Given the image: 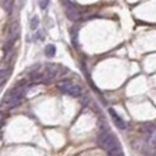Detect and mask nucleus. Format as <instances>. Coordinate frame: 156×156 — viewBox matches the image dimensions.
Returning <instances> with one entry per match:
<instances>
[{"mask_svg": "<svg viewBox=\"0 0 156 156\" xmlns=\"http://www.w3.org/2000/svg\"><path fill=\"white\" fill-rule=\"evenodd\" d=\"M149 143L151 144V146H156V129L151 133L150 135V139H149Z\"/></svg>", "mask_w": 156, "mask_h": 156, "instance_id": "nucleus-12", "label": "nucleus"}, {"mask_svg": "<svg viewBox=\"0 0 156 156\" xmlns=\"http://www.w3.org/2000/svg\"><path fill=\"white\" fill-rule=\"evenodd\" d=\"M49 5V0H39V6L41 9H46Z\"/></svg>", "mask_w": 156, "mask_h": 156, "instance_id": "nucleus-13", "label": "nucleus"}, {"mask_svg": "<svg viewBox=\"0 0 156 156\" xmlns=\"http://www.w3.org/2000/svg\"><path fill=\"white\" fill-rule=\"evenodd\" d=\"M98 144L106 150L109 156H123L121 144L116 136L110 132H103L98 136Z\"/></svg>", "mask_w": 156, "mask_h": 156, "instance_id": "nucleus-1", "label": "nucleus"}, {"mask_svg": "<svg viewBox=\"0 0 156 156\" xmlns=\"http://www.w3.org/2000/svg\"><path fill=\"white\" fill-rule=\"evenodd\" d=\"M23 88H16V89H13V90H11V92H8L6 95H5V98H4V105H6L8 108H14L16 107L20 101H21V99L23 98Z\"/></svg>", "mask_w": 156, "mask_h": 156, "instance_id": "nucleus-3", "label": "nucleus"}, {"mask_svg": "<svg viewBox=\"0 0 156 156\" xmlns=\"http://www.w3.org/2000/svg\"><path fill=\"white\" fill-rule=\"evenodd\" d=\"M31 80L34 82H40V81H46V75L42 73H33L31 75Z\"/></svg>", "mask_w": 156, "mask_h": 156, "instance_id": "nucleus-7", "label": "nucleus"}, {"mask_svg": "<svg viewBox=\"0 0 156 156\" xmlns=\"http://www.w3.org/2000/svg\"><path fill=\"white\" fill-rule=\"evenodd\" d=\"M56 87L59 90H61L63 94H68L70 96H74V98H79L82 95V88L76 85V83H73L70 81H59L56 83Z\"/></svg>", "mask_w": 156, "mask_h": 156, "instance_id": "nucleus-2", "label": "nucleus"}, {"mask_svg": "<svg viewBox=\"0 0 156 156\" xmlns=\"http://www.w3.org/2000/svg\"><path fill=\"white\" fill-rule=\"evenodd\" d=\"M108 112H109V115L112 116L113 121H114V125L116 126L119 129L125 130L126 128H127V125H126V122L123 121V119L120 116V115H119V114H117L116 112L113 109V108H110Z\"/></svg>", "mask_w": 156, "mask_h": 156, "instance_id": "nucleus-5", "label": "nucleus"}, {"mask_svg": "<svg viewBox=\"0 0 156 156\" xmlns=\"http://www.w3.org/2000/svg\"><path fill=\"white\" fill-rule=\"evenodd\" d=\"M7 73H9V70L2 68L1 72H0V76H1V86H4L5 81H6V78H7Z\"/></svg>", "mask_w": 156, "mask_h": 156, "instance_id": "nucleus-11", "label": "nucleus"}, {"mask_svg": "<svg viewBox=\"0 0 156 156\" xmlns=\"http://www.w3.org/2000/svg\"><path fill=\"white\" fill-rule=\"evenodd\" d=\"M2 7L7 13H9L12 9V1L11 0H2Z\"/></svg>", "mask_w": 156, "mask_h": 156, "instance_id": "nucleus-9", "label": "nucleus"}, {"mask_svg": "<svg viewBox=\"0 0 156 156\" xmlns=\"http://www.w3.org/2000/svg\"><path fill=\"white\" fill-rule=\"evenodd\" d=\"M31 28L32 30H37L38 28V26H39V23H40V21H39V18L38 16H33L31 19Z\"/></svg>", "mask_w": 156, "mask_h": 156, "instance_id": "nucleus-10", "label": "nucleus"}, {"mask_svg": "<svg viewBox=\"0 0 156 156\" xmlns=\"http://www.w3.org/2000/svg\"><path fill=\"white\" fill-rule=\"evenodd\" d=\"M45 53L48 58H53L56 53V48H55L54 45H47L46 48H45Z\"/></svg>", "mask_w": 156, "mask_h": 156, "instance_id": "nucleus-8", "label": "nucleus"}, {"mask_svg": "<svg viewBox=\"0 0 156 156\" xmlns=\"http://www.w3.org/2000/svg\"><path fill=\"white\" fill-rule=\"evenodd\" d=\"M18 35H19V26H18L16 23H13V25L9 27V33H8L7 41H6L5 47H7L8 44L12 46L13 42H14V41L16 40V38H18Z\"/></svg>", "mask_w": 156, "mask_h": 156, "instance_id": "nucleus-6", "label": "nucleus"}, {"mask_svg": "<svg viewBox=\"0 0 156 156\" xmlns=\"http://www.w3.org/2000/svg\"><path fill=\"white\" fill-rule=\"evenodd\" d=\"M66 16H68V19L72 21H76L81 16L79 9L75 7V5L73 2H70L69 0H66Z\"/></svg>", "mask_w": 156, "mask_h": 156, "instance_id": "nucleus-4", "label": "nucleus"}]
</instances>
